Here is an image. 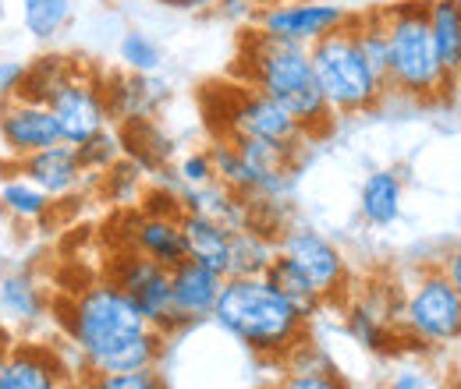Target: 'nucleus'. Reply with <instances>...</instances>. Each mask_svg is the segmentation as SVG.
I'll return each instance as SVG.
<instances>
[{
    "instance_id": "1",
    "label": "nucleus",
    "mask_w": 461,
    "mask_h": 389,
    "mask_svg": "<svg viewBox=\"0 0 461 389\" xmlns=\"http://www.w3.org/2000/svg\"><path fill=\"white\" fill-rule=\"evenodd\" d=\"M60 330L75 343L86 376L157 368L167 343V336L142 319L135 301L114 279L78 290L60 308Z\"/></svg>"
},
{
    "instance_id": "31",
    "label": "nucleus",
    "mask_w": 461,
    "mask_h": 389,
    "mask_svg": "<svg viewBox=\"0 0 461 389\" xmlns=\"http://www.w3.org/2000/svg\"><path fill=\"white\" fill-rule=\"evenodd\" d=\"M82 389H167L157 368L111 372V376H82Z\"/></svg>"
},
{
    "instance_id": "38",
    "label": "nucleus",
    "mask_w": 461,
    "mask_h": 389,
    "mask_svg": "<svg viewBox=\"0 0 461 389\" xmlns=\"http://www.w3.org/2000/svg\"><path fill=\"white\" fill-rule=\"evenodd\" d=\"M4 350H7V343H0V389H7L4 386Z\"/></svg>"
},
{
    "instance_id": "35",
    "label": "nucleus",
    "mask_w": 461,
    "mask_h": 389,
    "mask_svg": "<svg viewBox=\"0 0 461 389\" xmlns=\"http://www.w3.org/2000/svg\"><path fill=\"white\" fill-rule=\"evenodd\" d=\"M440 270H444V277L451 279V287L458 290V297H461V248H458V252H451V255L444 259V266H440Z\"/></svg>"
},
{
    "instance_id": "2",
    "label": "nucleus",
    "mask_w": 461,
    "mask_h": 389,
    "mask_svg": "<svg viewBox=\"0 0 461 389\" xmlns=\"http://www.w3.org/2000/svg\"><path fill=\"white\" fill-rule=\"evenodd\" d=\"M234 71L241 75L245 85H252L263 96H270L274 103H281L294 117V124L309 135V142L323 138L334 128V111H330V103L316 82L309 47L267 36L252 25L241 36Z\"/></svg>"
},
{
    "instance_id": "15",
    "label": "nucleus",
    "mask_w": 461,
    "mask_h": 389,
    "mask_svg": "<svg viewBox=\"0 0 461 389\" xmlns=\"http://www.w3.org/2000/svg\"><path fill=\"white\" fill-rule=\"evenodd\" d=\"M14 173H22L25 181H32L40 191H47L54 202L75 195L82 184H86V173L78 167V156H75V146L58 142L50 149H40L32 156H22V160H11Z\"/></svg>"
},
{
    "instance_id": "19",
    "label": "nucleus",
    "mask_w": 461,
    "mask_h": 389,
    "mask_svg": "<svg viewBox=\"0 0 461 389\" xmlns=\"http://www.w3.org/2000/svg\"><path fill=\"white\" fill-rule=\"evenodd\" d=\"M263 277H267V283H270V287L288 301L291 308H294L305 323H312V319L327 308V297L320 294V287L305 277V273L291 262L288 255H281V252L274 255V262L267 266V273H263Z\"/></svg>"
},
{
    "instance_id": "13",
    "label": "nucleus",
    "mask_w": 461,
    "mask_h": 389,
    "mask_svg": "<svg viewBox=\"0 0 461 389\" xmlns=\"http://www.w3.org/2000/svg\"><path fill=\"white\" fill-rule=\"evenodd\" d=\"M221 287L224 277L185 259L171 270V301H174V315L181 323V330H192L199 323H206L213 315V305L221 297Z\"/></svg>"
},
{
    "instance_id": "33",
    "label": "nucleus",
    "mask_w": 461,
    "mask_h": 389,
    "mask_svg": "<svg viewBox=\"0 0 461 389\" xmlns=\"http://www.w3.org/2000/svg\"><path fill=\"white\" fill-rule=\"evenodd\" d=\"M25 82V64L22 60H0V103L14 100Z\"/></svg>"
},
{
    "instance_id": "37",
    "label": "nucleus",
    "mask_w": 461,
    "mask_h": 389,
    "mask_svg": "<svg viewBox=\"0 0 461 389\" xmlns=\"http://www.w3.org/2000/svg\"><path fill=\"white\" fill-rule=\"evenodd\" d=\"M171 7H181V11H192V7H203V0H164Z\"/></svg>"
},
{
    "instance_id": "42",
    "label": "nucleus",
    "mask_w": 461,
    "mask_h": 389,
    "mask_svg": "<svg viewBox=\"0 0 461 389\" xmlns=\"http://www.w3.org/2000/svg\"><path fill=\"white\" fill-rule=\"evenodd\" d=\"M458 389H461V386H458Z\"/></svg>"
},
{
    "instance_id": "5",
    "label": "nucleus",
    "mask_w": 461,
    "mask_h": 389,
    "mask_svg": "<svg viewBox=\"0 0 461 389\" xmlns=\"http://www.w3.org/2000/svg\"><path fill=\"white\" fill-rule=\"evenodd\" d=\"M309 60L316 71V82L330 103L334 117H358V113H373L384 96L391 93L387 82L369 67L366 54L358 50L351 18L341 29L327 32L323 40H316L309 47Z\"/></svg>"
},
{
    "instance_id": "23",
    "label": "nucleus",
    "mask_w": 461,
    "mask_h": 389,
    "mask_svg": "<svg viewBox=\"0 0 461 389\" xmlns=\"http://www.w3.org/2000/svg\"><path fill=\"white\" fill-rule=\"evenodd\" d=\"M47 312L43 290L29 273H11L0 279V315L14 323H40Z\"/></svg>"
},
{
    "instance_id": "34",
    "label": "nucleus",
    "mask_w": 461,
    "mask_h": 389,
    "mask_svg": "<svg viewBox=\"0 0 461 389\" xmlns=\"http://www.w3.org/2000/svg\"><path fill=\"white\" fill-rule=\"evenodd\" d=\"M213 7H217L224 18H230V22H252L256 11H259L256 0H217Z\"/></svg>"
},
{
    "instance_id": "6",
    "label": "nucleus",
    "mask_w": 461,
    "mask_h": 389,
    "mask_svg": "<svg viewBox=\"0 0 461 389\" xmlns=\"http://www.w3.org/2000/svg\"><path fill=\"white\" fill-rule=\"evenodd\" d=\"M402 319L415 340L455 343L461 340V297L444 277V270H426L411 287L402 308Z\"/></svg>"
},
{
    "instance_id": "29",
    "label": "nucleus",
    "mask_w": 461,
    "mask_h": 389,
    "mask_svg": "<svg viewBox=\"0 0 461 389\" xmlns=\"http://www.w3.org/2000/svg\"><path fill=\"white\" fill-rule=\"evenodd\" d=\"M71 71H75V64L68 57H58V54L36 57L32 64H25V82H22V93L18 96L36 100V103H47V96L54 93V85H58L64 75H71Z\"/></svg>"
},
{
    "instance_id": "30",
    "label": "nucleus",
    "mask_w": 461,
    "mask_h": 389,
    "mask_svg": "<svg viewBox=\"0 0 461 389\" xmlns=\"http://www.w3.org/2000/svg\"><path fill=\"white\" fill-rule=\"evenodd\" d=\"M117 57H121V64H124L131 75H157L160 64H164V50H160L146 32H139V29H128V32L121 36Z\"/></svg>"
},
{
    "instance_id": "8",
    "label": "nucleus",
    "mask_w": 461,
    "mask_h": 389,
    "mask_svg": "<svg viewBox=\"0 0 461 389\" xmlns=\"http://www.w3.org/2000/svg\"><path fill=\"white\" fill-rule=\"evenodd\" d=\"M221 138L228 135H249V138H267V142H281V146H309V135L294 124L281 103H274L270 96H263L252 85H238L230 93V103L224 107V124L217 131Z\"/></svg>"
},
{
    "instance_id": "28",
    "label": "nucleus",
    "mask_w": 461,
    "mask_h": 389,
    "mask_svg": "<svg viewBox=\"0 0 461 389\" xmlns=\"http://www.w3.org/2000/svg\"><path fill=\"white\" fill-rule=\"evenodd\" d=\"M75 156H78V167L86 173V181H89V177H104V173L124 156L121 135H114L111 128H104V131H96L93 138L78 142V146H75Z\"/></svg>"
},
{
    "instance_id": "36",
    "label": "nucleus",
    "mask_w": 461,
    "mask_h": 389,
    "mask_svg": "<svg viewBox=\"0 0 461 389\" xmlns=\"http://www.w3.org/2000/svg\"><path fill=\"white\" fill-rule=\"evenodd\" d=\"M391 389H429V383L422 372H402V376H394Z\"/></svg>"
},
{
    "instance_id": "41",
    "label": "nucleus",
    "mask_w": 461,
    "mask_h": 389,
    "mask_svg": "<svg viewBox=\"0 0 461 389\" xmlns=\"http://www.w3.org/2000/svg\"><path fill=\"white\" fill-rule=\"evenodd\" d=\"M458 85H461V75H458Z\"/></svg>"
},
{
    "instance_id": "24",
    "label": "nucleus",
    "mask_w": 461,
    "mask_h": 389,
    "mask_svg": "<svg viewBox=\"0 0 461 389\" xmlns=\"http://www.w3.org/2000/svg\"><path fill=\"white\" fill-rule=\"evenodd\" d=\"M71 11H75V0H22L25 32L40 43H50L68 29Z\"/></svg>"
},
{
    "instance_id": "25",
    "label": "nucleus",
    "mask_w": 461,
    "mask_h": 389,
    "mask_svg": "<svg viewBox=\"0 0 461 389\" xmlns=\"http://www.w3.org/2000/svg\"><path fill=\"white\" fill-rule=\"evenodd\" d=\"M288 365L291 368L285 372V379L267 389H348V383L338 376V368L320 350H316V361H302L298 354H291Z\"/></svg>"
},
{
    "instance_id": "9",
    "label": "nucleus",
    "mask_w": 461,
    "mask_h": 389,
    "mask_svg": "<svg viewBox=\"0 0 461 389\" xmlns=\"http://www.w3.org/2000/svg\"><path fill=\"white\" fill-rule=\"evenodd\" d=\"M47 107L54 113L60 128V138L68 146H78L86 138H93L96 131H104L111 124V111L104 100V85L89 75H82L78 67L71 75H64L54 93L47 96Z\"/></svg>"
},
{
    "instance_id": "10",
    "label": "nucleus",
    "mask_w": 461,
    "mask_h": 389,
    "mask_svg": "<svg viewBox=\"0 0 461 389\" xmlns=\"http://www.w3.org/2000/svg\"><path fill=\"white\" fill-rule=\"evenodd\" d=\"M348 18H351V11L334 4V0H274V4H263L256 11L252 25L267 36L312 47L327 32L341 29Z\"/></svg>"
},
{
    "instance_id": "4",
    "label": "nucleus",
    "mask_w": 461,
    "mask_h": 389,
    "mask_svg": "<svg viewBox=\"0 0 461 389\" xmlns=\"http://www.w3.org/2000/svg\"><path fill=\"white\" fill-rule=\"evenodd\" d=\"M384 11L387 25V89L415 103L447 100L455 82L444 75L426 22V0H402Z\"/></svg>"
},
{
    "instance_id": "21",
    "label": "nucleus",
    "mask_w": 461,
    "mask_h": 389,
    "mask_svg": "<svg viewBox=\"0 0 461 389\" xmlns=\"http://www.w3.org/2000/svg\"><path fill=\"white\" fill-rule=\"evenodd\" d=\"M277 255V237L256 226L230 230V270L228 277H263Z\"/></svg>"
},
{
    "instance_id": "3",
    "label": "nucleus",
    "mask_w": 461,
    "mask_h": 389,
    "mask_svg": "<svg viewBox=\"0 0 461 389\" xmlns=\"http://www.w3.org/2000/svg\"><path fill=\"white\" fill-rule=\"evenodd\" d=\"M210 319L245 350L267 361H288L309 333V323L267 283V277H224Z\"/></svg>"
},
{
    "instance_id": "39",
    "label": "nucleus",
    "mask_w": 461,
    "mask_h": 389,
    "mask_svg": "<svg viewBox=\"0 0 461 389\" xmlns=\"http://www.w3.org/2000/svg\"><path fill=\"white\" fill-rule=\"evenodd\" d=\"M256 4H259V7H263V4H274V0H256Z\"/></svg>"
},
{
    "instance_id": "32",
    "label": "nucleus",
    "mask_w": 461,
    "mask_h": 389,
    "mask_svg": "<svg viewBox=\"0 0 461 389\" xmlns=\"http://www.w3.org/2000/svg\"><path fill=\"white\" fill-rule=\"evenodd\" d=\"M177 177H181L185 188H199V184L217 181L213 160H210V149H206V153H188V156L177 164Z\"/></svg>"
},
{
    "instance_id": "18",
    "label": "nucleus",
    "mask_w": 461,
    "mask_h": 389,
    "mask_svg": "<svg viewBox=\"0 0 461 389\" xmlns=\"http://www.w3.org/2000/svg\"><path fill=\"white\" fill-rule=\"evenodd\" d=\"M429 40L444 75L458 85L461 75V0H426Z\"/></svg>"
},
{
    "instance_id": "14",
    "label": "nucleus",
    "mask_w": 461,
    "mask_h": 389,
    "mask_svg": "<svg viewBox=\"0 0 461 389\" xmlns=\"http://www.w3.org/2000/svg\"><path fill=\"white\" fill-rule=\"evenodd\" d=\"M4 386L7 389H68V368L43 343H11L4 350Z\"/></svg>"
},
{
    "instance_id": "20",
    "label": "nucleus",
    "mask_w": 461,
    "mask_h": 389,
    "mask_svg": "<svg viewBox=\"0 0 461 389\" xmlns=\"http://www.w3.org/2000/svg\"><path fill=\"white\" fill-rule=\"evenodd\" d=\"M402 177L394 170H373L358 188V213L369 226H391L402 217Z\"/></svg>"
},
{
    "instance_id": "16",
    "label": "nucleus",
    "mask_w": 461,
    "mask_h": 389,
    "mask_svg": "<svg viewBox=\"0 0 461 389\" xmlns=\"http://www.w3.org/2000/svg\"><path fill=\"white\" fill-rule=\"evenodd\" d=\"M181 234H185V252L192 262L228 277L230 270V230L224 223L199 217V213H181Z\"/></svg>"
},
{
    "instance_id": "27",
    "label": "nucleus",
    "mask_w": 461,
    "mask_h": 389,
    "mask_svg": "<svg viewBox=\"0 0 461 389\" xmlns=\"http://www.w3.org/2000/svg\"><path fill=\"white\" fill-rule=\"evenodd\" d=\"M348 333L355 336L366 350H384L387 336H391V315L387 308L373 305V301H358L348 312Z\"/></svg>"
},
{
    "instance_id": "40",
    "label": "nucleus",
    "mask_w": 461,
    "mask_h": 389,
    "mask_svg": "<svg viewBox=\"0 0 461 389\" xmlns=\"http://www.w3.org/2000/svg\"><path fill=\"white\" fill-rule=\"evenodd\" d=\"M206 4H217V0H203V7H206Z\"/></svg>"
},
{
    "instance_id": "17",
    "label": "nucleus",
    "mask_w": 461,
    "mask_h": 389,
    "mask_svg": "<svg viewBox=\"0 0 461 389\" xmlns=\"http://www.w3.org/2000/svg\"><path fill=\"white\" fill-rule=\"evenodd\" d=\"M181 217H160V213H142L135 230H131V252L160 262L174 270L177 262L188 259L185 252V234H181Z\"/></svg>"
},
{
    "instance_id": "26",
    "label": "nucleus",
    "mask_w": 461,
    "mask_h": 389,
    "mask_svg": "<svg viewBox=\"0 0 461 389\" xmlns=\"http://www.w3.org/2000/svg\"><path fill=\"white\" fill-rule=\"evenodd\" d=\"M210 160H213L217 181H221L228 191L241 195V199H252V195H256V177H252L249 164L238 156V149H234L230 138H217V142L210 146Z\"/></svg>"
},
{
    "instance_id": "22",
    "label": "nucleus",
    "mask_w": 461,
    "mask_h": 389,
    "mask_svg": "<svg viewBox=\"0 0 461 389\" xmlns=\"http://www.w3.org/2000/svg\"><path fill=\"white\" fill-rule=\"evenodd\" d=\"M54 209V199L47 191H40L32 181H25L22 173H7L0 184V213H7L11 220L36 223L47 220Z\"/></svg>"
},
{
    "instance_id": "12",
    "label": "nucleus",
    "mask_w": 461,
    "mask_h": 389,
    "mask_svg": "<svg viewBox=\"0 0 461 389\" xmlns=\"http://www.w3.org/2000/svg\"><path fill=\"white\" fill-rule=\"evenodd\" d=\"M0 142H4V153L11 160H22V156H32L40 149L58 146L64 138H60L58 120H54L47 103L14 96V100L0 103Z\"/></svg>"
},
{
    "instance_id": "11",
    "label": "nucleus",
    "mask_w": 461,
    "mask_h": 389,
    "mask_svg": "<svg viewBox=\"0 0 461 389\" xmlns=\"http://www.w3.org/2000/svg\"><path fill=\"white\" fill-rule=\"evenodd\" d=\"M277 252L288 255L291 262L320 287L327 305L348 287L345 252L334 241H327L320 230H312V226H281L277 230Z\"/></svg>"
},
{
    "instance_id": "7",
    "label": "nucleus",
    "mask_w": 461,
    "mask_h": 389,
    "mask_svg": "<svg viewBox=\"0 0 461 389\" xmlns=\"http://www.w3.org/2000/svg\"><path fill=\"white\" fill-rule=\"evenodd\" d=\"M111 279L117 287L135 301V308L142 312V319L149 326H157L164 336L181 333V323L174 315V301H171V270L139 255V252H128L121 255L111 270Z\"/></svg>"
}]
</instances>
